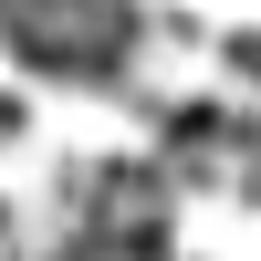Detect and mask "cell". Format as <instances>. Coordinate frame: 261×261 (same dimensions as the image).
<instances>
[{
	"mask_svg": "<svg viewBox=\"0 0 261 261\" xmlns=\"http://www.w3.org/2000/svg\"><path fill=\"white\" fill-rule=\"evenodd\" d=\"M0 136H21V105H11V94H0Z\"/></svg>",
	"mask_w": 261,
	"mask_h": 261,
	"instance_id": "6da1fadb",
	"label": "cell"
}]
</instances>
